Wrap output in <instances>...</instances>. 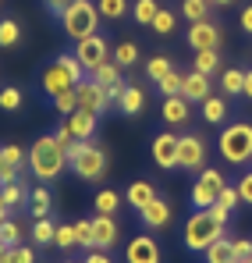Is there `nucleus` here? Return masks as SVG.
I'll return each mask as SVG.
<instances>
[{
  "mask_svg": "<svg viewBox=\"0 0 252 263\" xmlns=\"http://www.w3.org/2000/svg\"><path fill=\"white\" fill-rule=\"evenodd\" d=\"M29 167L40 181H53V178L64 175L68 167V157H64V146L53 139V135H40L29 149Z\"/></svg>",
  "mask_w": 252,
  "mask_h": 263,
  "instance_id": "f257e3e1",
  "label": "nucleus"
},
{
  "mask_svg": "<svg viewBox=\"0 0 252 263\" xmlns=\"http://www.w3.org/2000/svg\"><path fill=\"white\" fill-rule=\"evenodd\" d=\"M217 149L227 164L235 167H245L252 160V125L249 121H231L220 128V139H217Z\"/></svg>",
  "mask_w": 252,
  "mask_h": 263,
  "instance_id": "f03ea898",
  "label": "nucleus"
},
{
  "mask_svg": "<svg viewBox=\"0 0 252 263\" xmlns=\"http://www.w3.org/2000/svg\"><path fill=\"white\" fill-rule=\"evenodd\" d=\"M224 228L220 220H213L210 210H192L185 220V249L188 253H206L217 238H224Z\"/></svg>",
  "mask_w": 252,
  "mask_h": 263,
  "instance_id": "7ed1b4c3",
  "label": "nucleus"
},
{
  "mask_svg": "<svg viewBox=\"0 0 252 263\" xmlns=\"http://www.w3.org/2000/svg\"><path fill=\"white\" fill-rule=\"evenodd\" d=\"M64 157H68V167L82 181H100L107 175V153L96 142H71L64 149Z\"/></svg>",
  "mask_w": 252,
  "mask_h": 263,
  "instance_id": "20e7f679",
  "label": "nucleus"
},
{
  "mask_svg": "<svg viewBox=\"0 0 252 263\" xmlns=\"http://www.w3.org/2000/svg\"><path fill=\"white\" fill-rule=\"evenodd\" d=\"M61 29H64V36L75 40V43L85 40V36H96V29H100V7H96L92 0H75V4L64 11Z\"/></svg>",
  "mask_w": 252,
  "mask_h": 263,
  "instance_id": "39448f33",
  "label": "nucleus"
},
{
  "mask_svg": "<svg viewBox=\"0 0 252 263\" xmlns=\"http://www.w3.org/2000/svg\"><path fill=\"white\" fill-rule=\"evenodd\" d=\"M224 185H227V181H224V171H217V167L199 171L196 181H192V192H188L192 210H206V206H213V203L220 199V189H224Z\"/></svg>",
  "mask_w": 252,
  "mask_h": 263,
  "instance_id": "423d86ee",
  "label": "nucleus"
},
{
  "mask_svg": "<svg viewBox=\"0 0 252 263\" xmlns=\"http://www.w3.org/2000/svg\"><path fill=\"white\" fill-rule=\"evenodd\" d=\"M210 157V146L203 135H178V167L181 171H203Z\"/></svg>",
  "mask_w": 252,
  "mask_h": 263,
  "instance_id": "0eeeda50",
  "label": "nucleus"
},
{
  "mask_svg": "<svg viewBox=\"0 0 252 263\" xmlns=\"http://www.w3.org/2000/svg\"><path fill=\"white\" fill-rule=\"evenodd\" d=\"M75 96H79V110L82 114H107V107H110V96H107V89L100 86V82H92V75H85L82 82L75 86Z\"/></svg>",
  "mask_w": 252,
  "mask_h": 263,
  "instance_id": "6e6552de",
  "label": "nucleus"
},
{
  "mask_svg": "<svg viewBox=\"0 0 252 263\" xmlns=\"http://www.w3.org/2000/svg\"><path fill=\"white\" fill-rule=\"evenodd\" d=\"M75 57H79V64L85 68V75L89 71H96L103 61H110V43L96 32V36H85V40H79L75 43Z\"/></svg>",
  "mask_w": 252,
  "mask_h": 263,
  "instance_id": "1a4fd4ad",
  "label": "nucleus"
},
{
  "mask_svg": "<svg viewBox=\"0 0 252 263\" xmlns=\"http://www.w3.org/2000/svg\"><path fill=\"white\" fill-rule=\"evenodd\" d=\"M149 157L160 171H174L178 167V135L174 132H157L149 142Z\"/></svg>",
  "mask_w": 252,
  "mask_h": 263,
  "instance_id": "9d476101",
  "label": "nucleus"
},
{
  "mask_svg": "<svg viewBox=\"0 0 252 263\" xmlns=\"http://www.w3.org/2000/svg\"><path fill=\"white\" fill-rule=\"evenodd\" d=\"M185 43L192 46L196 53H199V50H217V46H220V25L210 22V18L192 22V29L185 32Z\"/></svg>",
  "mask_w": 252,
  "mask_h": 263,
  "instance_id": "9b49d317",
  "label": "nucleus"
},
{
  "mask_svg": "<svg viewBox=\"0 0 252 263\" xmlns=\"http://www.w3.org/2000/svg\"><path fill=\"white\" fill-rule=\"evenodd\" d=\"M125 260L128 263H160V246H157V238H153L149 231L135 235V238L128 242V249H125Z\"/></svg>",
  "mask_w": 252,
  "mask_h": 263,
  "instance_id": "f8f14e48",
  "label": "nucleus"
},
{
  "mask_svg": "<svg viewBox=\"0 0 252 263\" xmlns=\"http://www.w3.org/2000/svg\"><path fill=\"white\" fill-rule=\"evenodd\" d=\"M118 238H121L118 220L110 217V214H92V242H96V249L110 253V249L118 246Z\"/></svg>",
  "mask_w": 252,
  "mask_h": 263,
  "instance_id": "ddd939ff",
  "label": "nucleus"
},
{
  "mask_svg": "<svg viewBox=\"0 0 252 263\" xmlns=\"http://www.w3.org/2000/svg\"><path fill=\"white\" fill-rule=\"evenodd\" d=\"M40 89H43V96H46V100H53V96H61L64 89H75V82H71V75L53 61V64H46V68H43Z\"/></svg>",
  "mask_w": 252,
  "mask_h": 263,
  "instance_id": "4468645a",
  "label": "nucleus"
},
{
  "mask_svg": "<svg viewBox=\"0 0 252 263\" xmlns=\"http://www.w3.org/2000/svg\"><path fill=\"white\" fill-rule=\"evenodd\" d=\"M139 220H142V228H149V231H167L170 228V203L157 196L149 206L139 210Z\"/></svg>",
  "mask_w": 252,
  "mask_h": 263,
  "instance_id": "2eb2a0df",
  "label": "nucleus"
},
{
  "mask_svg": "<svg viewBox=\"0 0 252 263\" xmlns=\"http://www.w3.org/2000/svg\"><path fill=\"white\" fill-rule=\"evenodd\" d=\"M64 125L71 128V135H75L79 142H92L100 118H96V114H82V110H75V114H68V118H64Z\"/></svg>",
  "mask_w": 252,
  "mask_h": 263,
  "instance_id": "dca6fc26",
  "label": "nucleus"
},
{
  "mask_svg": "<svg viewBox=\"0 0 252 263\" xmlns=\"http://www.w3.org/2000/svg\"><path fill=\"white\" fill-rule=\"evenodd\" d=\"M210 75H199V71H188L185 75V86H181V96L188 100V103H203L206 96H213L210 92Z\"/></svg>",
  "mask_w": 252,
  "mask_h": 263,
  "instance_id": "f3484780",
  "label": "nucleus"
},
{
  "mask_svg": "<svg viewBox=\"0 0 252 263\" xmlns=\"http://www.w3.org/2000/svg\"><path fill=\"white\" fill-rule=\"evenodd\" d=\"M160 114H164L167 125H188V118H192V103H188L185 96H167Z\"/></svg>",
  "mask_w": 252,
  "mask_h": 263,
  "instance_id": "a211bd4d",
  "label": "nucleus"
},
{
  "mask_svg": "<svg viewBox=\"0 0 252 263\" xmlns=\"http://www.w3.org/2000/svg\"><path fill=\"white\" fill-rule=\"evenodd\" d=\"M157 196H160V192H157L149 181H131V185H128V192H125V203L139 214V210H142V206H149Z\"/></svg>",
  "mask_w": 252,
  "mask_h": 263,
  "instance_id": "6ab92c4d",
  "label": "nucleus"
},
{
  "mask_svg": "<svg viewBox=\"0 0 252 263\" xmlns=\"http://www.w3.org/2000/svg\"><path fill=\"white\" fill-rule=\"evenodd\" d=\"M142 103H146V92H142L139 86H131V82H128L125 92H121V103H118V110H121L125 118H139V114H142Z\"/></svg>",
  "mask_w": 252,
  "mask_h": 263,
  "instance_id": "aec40b11",
  "label": "nucleus"
},
{
  "mask_svg": "<svg viewBox=\"0 0 252 263\" xmlns=\"http://www.w3.org/2000/svg\"><path fill=\"white\" fill-rule=\"evenodd\" d=\"M0 196H4L7 210H18V206H25V203H29V185L18 178V181H11V185H0Z\"/></svg>",
  "mask_w": 252,
  "mask_h": 263,
  "instance_id": "412c9836",
  "label": "nucleus"
},
{
  "mask_svg": "<svg viewBox=\"0 0 252 263\" xmlns=\"http://www.w3.org/2000/svg\"><path fill=\"white\" fill-rule=\"evenodd\" d=\"M50 206H53V199H50V192H46L43 185L29 189V214H32V220L50 217Z\"/></svg>",
  "mask_w": 252,
  "mask_h": 263,
  "instance_id": "4be33fe9",
  "label": "nucleus"
},
{
  "mask_svg": "<svg viewBox=\"0 0 252 263\" xmlns=\"http://www.w3.org/2000/svg\"><path fill=\"white\" fill-rule=\"evenodd\" d=\"M220 89L227 96H242L245 92V71L242 68H224L220 71Z\"/></svg>",
  "mask_w": 252,
  "mask_h": 263,
  "instance_id": "5701e85b",
  "label": "nucleus"
},
{
  "mask_svg": "<svg viewBox=\"0 0 252 263\" xmlns=\"http://www.w3.org/2000/svg\"><path fill=\"white\" fill-rule=\"evenodd\" d=\"M203 118H206V125H224V121H227V100L206 96V100H203Z\"/></svg>",
  "mask_w": 252,
  "mask_h": 263,
  "instance_id": "b1692460",
  "label": "nucleus"
},
{
  "mask_svg": "<svg viewBox=\"0 0 252 263\" xmlns=\"http://www.w3.org/2000/svg\"><path fill=\"white\" fill-rule=\"evenodd\" d=\"M203 256H206V263H231V260H235V242L224 235V238H217V242H213Z\"/></svg>",
  "mask_w": 252,
  "mask_h": 263,
  "instance_id": "393cba45",
  "label": "nucleus"
},
{
  "mask_svg": "<svg viewBox=\"0 0 252 263\" xmlns=\"http://www.w3.org/2000/svg\"><path fill=\"white\" fill-rule=\"evenodd\" d=\"M118 206H121V196H118L114 189H100V192L92 196V210H96V214H110V217H114Z\"/></svg>",
  "mask_w": 252,
  "mask_h": 263,
  "instance_id": "a878e982",
  "label": "nucleus"
},
{
  "mask_svg": "<svg viewBox=\"0 0 252 263\" xmlns=\"http://www.w3.org/2000/svg\"><path fill=\"white\" fill-rule=\"evenodd\" d=\"M89 75H92V82H100L103 89H110V86L121 82V68H118L114 61H103V64H100L96 71H89Z\"/></svg>",
  "mask_w": 252,
  "mask_h": 263,
  "instance_id": "bb28decb",
  "label": "nucleus"
},
{
  "mask_svg": "<svg viewBox=\"0 0 252 263\" xmlns=\"http://www.w3.org/2000/svg\"><path fill=\"white\" fill-rule=\"evenodd\" d=\"M157 11H160V0H135V7H131V18L139 22V25H153V18H157Z\"/></svg>",
  "mask_w": 252,
  "mask_h": 263,
  "instance_id": "cd10ccee",
  "label": "nucleus"
},
{
  "mask_svg": "<svg viewBox=\"0 0 252 263\" xmlns=\"http://www.w3.org/2000/svg\"><path fill=\"white\" fill-rule=\"evenodd\" d=\"M18 43H22V25L14 18H0V46L11 50V46H18Z\"/></svg>",
  "mask_w": 252,
  "mask_h": 263,
  "instance_id": "c85d7f7f",
  "label": "nucleus"
},
{
  "mask_svg": "<svg viewBox=\"0 0 252 263\" xmlns=\"http://www.w3.org/2000/svg\"><path fill=\"white\" fill-rule=\"evenodd\" d=\"M53 61H57V64H61V68H64L68 75H71V82H75V86H79V82L85 79V68L79 64V57H75V50H64V53H61V57H53Z\"/></svg>",
  "mask_w": 252,
  "mask_h": 263,
  "instance_id": "c756f323",
  "label": "nucleus"
},
{
  "mask_svg": "<svg viewBox=\"0 0 252 263\" xmlns=\"http://www.w3.org/2000/svg\"><path fill=\"white\" fill-rule=\"evenodd\" d=\"M0 263H36V249L18 242V246H11V249L0 253Z\"/></svg>",
  "mask_w": 252,
  "mask_h": 263,
  "instance_id": "7c9ffc66",
  "label": "nucleus"
},
{
  "mask_svg": "<svg viewBox=\"0 0 252 263\" xmlns=\"http://www.w3.org/2000/svg\"><path fill=\"white\" fill-rule=\"evenodd\" d=\"M53 231H57L53 217H40V220H32V242H36V246H50V242H53Z\"/></svg>",
  "mask_w": 252,
  "mask_h": 263,
  "instance_id": "2f4dec72",
  "label": "nucleus"
},
{
  "mask_svg": "<svg viewBox=\"0 0 252 263\" xmlns=\"http://www.w3.org/2000/svg\"><path fill=\"white\" fill-rule=\"evenodd\" d=\"M118 68H131L135 61H139V46L131 43V40H125V43H118L114 46V57H110Z\"/></svg>",
  "mask_w": 252,
  "mask_h": 263,
  "instance_id": "473e14b6",
  "label": "nucleus"
},
{
  "mask_svg": "<svg viewBox=\"0 0 252 263\" xmlns=\"http://www.w3.org/2000/svg\"><path fill=\"white\" fill-rule=\"evenodd\" d=\"M96 7H100V18H107V22H121L128 14V0H100Z\"/></svg>",
  "mask_w": 252,
  "mask_h": 263,
  "instance_id": "72a5a7b5",
  "label": "nucleus"
},
{
  "mask_svg": "<svg viewBox=\"0 0 252 263\" xmlns=\"http://www.w3.org/2000/svg\"><path fill=\"white\" fill-rule=\"evenodd\" d=\"M170 71H174V64H170V57H164V53H157V57L146 61V75H149L153 82H160V79L170 75Z\"/></svg>",
  "mask_w": 252,
  "mask_h": 263,
  "instance_id": "f704fd0d",
  "label": "nucleus"
},
{
  "mask_svg": "<svg viewBox=\"0 0 252 263\" xmlns=\"http://www.w3.org/2000/svg\"><path fill=\"white\" fill-rule=\"evenodd\" d=\"M217 68H220L217 50H199V53H196V68H192V71H199V75H213Z\"/></svg>",
  "mask_w": 252,
  "mask_h": 263,
  "instance_id": "c9c22d12",
  "label": "nucleus"
},
{
  "mask_svg": "<svg viewBox=\"0 0 252 263\" xmlns=\"http://www.w3.org/2000/svg\"><path fill=\"white\" fill-rule=\"evenodd\" d=\"M210 7H213L210 0H185V4H181V14H185L188 22H203Z\"/></svg>",
  "mask_w": 252,
  "mask_h": 263,
  "instance_id": "e433bc0d",
  "label": "nucleus"
},
{
  "mask_svg": "<svg viewBox=\"0 0 252 263\" xmlns=\"http://www.w3.org/2000/svg\"><path fill=\"white\" fill-rule=\"evenodd\" d=\"M157 86H160V92H164V100H167V96H181L185 75H181V71H170V75H164V79H160Z\"/></svg>",
  "mask_w": 252,
  "mask_h": 263,
  "instance_id": "4c0bfd02",
  "label": "nucleus"
},
{
  "mask_svg": "<svg viewBox=\"0 0 252 263\" xmlns=\"http://www.w3.org/2000/svg\"><path fill=\"white\" fill-rule=\"evenodd\" d=\"M75 238H79V246H82L85 253H89V249H96V242H92V217L75 220Z\"/></svg>",
  "mask_w": 252,
  "mask_h": 263,
  "instance_id": "58836bf2",
  "label": "nucleus"
},
{
  "mask_svg": "<svg viewBox=\"0 0 252 263\" xmlns=\"http://www.w3.org/2000/svg\"><path fill=\"white\" fill-rule=\"evenodd\" d=\"M18 242H22V228L7 217L4 224H0V246H4V249H11V246H18Z\"/></svg>",
  "mask_w": 252,
  "mask_h": 263,
  "instance_id": "ea45409f",
  "label": "nucleus"
},
{
  "mask_svg": "<svg viewBox=\"0 0 252 263\" xmlns=\"http://www.w3.org/2000/svg\"><path fill=\"white\" fill-rule=\"evenodd\" d=\"M22 100H25V96H22V89H18V86H4V89H0V110H18Z\"/></svg>",
  "mask_w": 252,
  "mask_h": 263,
  "instance_id": "a19ab883",
  "label": "nucleus"
},
{
  "mask_svg": "<svg viewBox=\"0 0 252 263\" xmlns=\"http://www.w3.org/2000/svg\"><path fill=\"white\" fill-rule=\"evenodd\" d=\"M50 103H53L61 114H75V110H79V96H75V89H64V92H61V96H53Z\"/></svg>",
  "mask_w": 252,
  "mask_h": 263,
  "instance_id": "79ce46f5",
  "label": "nucleus"
},
{
  "mask_svg": "<svg viewBox=\"0 0 252 263\" xmlns=\"http://www.w3.org/2000/svg\"><path fill=\"white\" fill-rule=\"evenodd\" d=\"M0 160H4L7 167H22V160H25V149H22L18 142H7V146H0Z\"/></svg>",
  "mask_w": 252,
  "mask_h": 263,
  "instance_id": "37998d69",
  "label": "nucleus"
},
{
  "mask_svg": "<svg viewBox=\"0 0 252 263\" xmlns=\"http://www.w3.org/2000/svg\"><path fill=\"white\" fill-rule=\"evenodd\" d=\"M157 36H167L170 29H174V11H167V7H160L157 11V18H153V25H149Z\"/></svg>",
  "mask_w": 252,
  "mask_h": 263,
  "instance_id": "c03bdc74",
  "label": "nucleus"
},
{
  "mask_svg": "<svg viewBox=\"0 0 252 263\" xmlns=\"http://www.w3.org/2000/svg\"><path fill=\"white\" fill-rule=\"evenodd\" d=\"M53 242H57L61 249H71V246H79V238H75V224H57V231H53Z\"/></svg>",
  "mask_w": 252,
  "mask_h": 263,
  "instance_id": "a18cd8bd",
  "label": "nucleus"
},
{
  "mask_svg": "<svg viewBox=\"0 0 252 263\" xmlns=\"http://www.w3.org/2000/svg\"><path fill=\"white\" fill-rule=\"evenodd\" d=\"M217 203H220V206H227V210L235 214V206L242 203V196H238V185H224V189H220V199H217Z\"/></svg>",
  "mask_w": 252,
  "mask_h": 263,
  "instance_id": "49530a36",
  "label": "nucleus"
},
{
  "mask_svg": "<svg viewBox=\"0 0 252 263\" xmlns=\"http://www.w3.org/2000/svg\"><path fill=\"white\" fill-rule=\"evenodd\" d=\"M238 196H242V203L252 206V171H245V175L238 178Z\"/></svg>",
  "mask_w": 252,
  "mask_h": 263,
  "instance_id": "de8ad7c7",
  "label": "nucleus"
},
{
  "mask_svg": "<svg viewBox=\"0 0 252 263\" xmlns=\"http://www.w3.org/2000/svg\"><path fill=\"white\" fill-rule=\"evenodd\" d=\"M43 4H46V11H50V14H53V18L61 22V18H64V11H68V7H71L75 0H43Z\"/></svg>",
  "mask_w": 252,
  "mask_h": 263,
  "instance_id": "09e8293b",
  "label": "nucleus"
},
{
  "mask_svg": "<svg viewBox=\"0 0 252 263\" xmlns=\"http://www.w3.org/2000/svg\"><path fill=\"white\" fill-rule=\"evenodd\" d=\"M53 139H57V142H61V146H64V149H68V146H71V142H79V139H75V135H71V128H68V125H64V121H61V125H57V128H53Z\"/></svg>",
  "mask_w": 252,
  "mask_h": 263,
  "instance_id": "8fccbe9b",
  "label": "nucleus"
},
{
  "mask_svg": "<svg viewBox=\"0 0 252 263\" xmlns=\"http://www.w3.org/2000/svg\"><path fill=\"white\" fill-rule=\"evenodd\" d=\"M235 242V256L238 260H249L252 256V238H231Z\"/></svg>",
  "mask_w": 252,
  "mask_h": 263,
  "instance_id": "3c124183",
  "label": "nucleus"
},
{
  "mask_svg": "<svg viewBox=\"0 0 252 263\" xmlns=\"http://www.w3.org/2000/svg\"><path fill=\"white\" fill-rule=\"evenodd\" d=\"M11 181H18V167H7V164H0V185H11Z\"/></svg>",
  "mask_w": 252,
  "mask_h": 263,
  "instance_id": "603ef678",
  "label": "nucleus"
},
{
  "mask_svg": "<svg viewBox=\"0 0 252 263\" xmlns=\"http://www.w3.org/2000/svg\"><path fill=\"white\" fill-rule=\"evenodd\" d=\"M125 86H128V82H125V79H121L118 86H110V89H107V96H110V103H114V107L121 103V92H125Z\"/></svg>",
  "mask_w": 252,
  "mask_h": 263,
  "instance_id": "864d4df0",
  "label": "nucleus"
},
{
  "mask_svg": "<svg viewBox=\"0 0 252 263\" xmlns=\"http://www.w3.org/2000/svg\"><path fill=\"white\" fill-rule=\"evenodd\" d=\"M85 263H114L103 249H89V256H85Z\"/></svg>",
  "mask_w": 252,
  "mask_h": 263,
  "instance_id": "5fc2aeb1",
  "label": "nucleus"
},
{
  "mask_svg": "<svg viewBox=\"0 0 252 263\" xmlns=\"http://www.w3.org/2000/svg\"><path fill=\"white\" fill-rule=\"evenodd\" d=\"M242 32H249V36H252V4L242 11Z\"/></svg>",
  "mask_w": 252,
  "mask_h": 263,
  "instance_id": "6e6d98bb",
  "label": "nucleus"
},
{
  "mask_svg": "<svg viewBox=\"0 0 252 263\" xmlns=\"http://www.w3.org/2000/svg\"><path fill=\"white\" fill-rule=\"evenodd\" d=\"M245 100H252V71H245V92H242Z\"/></svg>",
  "mask_w": 252,
  "mask_h": 263,
  "instance_id": "4d7b16f0",
  "label": "nucleus"
},
{
  "mask_svg": "<svg viewBox=\"0 0 252 263\" xmlns=\"http://www.w3.org/2000/svg\"><path fill=\"white\" fill-rule=\"evenodd\" d=\"M7 220V203H4V196H0V224Z\"/></svg>",
  "mask_w": 252,
  "mask_h": 263,
  "instance_id": "13d9d810",
  "label": "nucleus"
},
{
  "mask_svg": "<svg viewBox=\"0 0 252 263\" xmlns=\"http://www.w3.org/2000/svg\"><path fill=\"white\" fill-rule=\"evenodd\" d=\"M213 7H224V4H231V0H210Z\"/></svg>",
  "mask_w": 252,
  "mask_h": 263,
  "instance_id": "bf43d9fd",
  "label": "nucleus"
},
{
  "mask_svg": "<svg viewBox=\"0 0 252 263\" xmlns=\"http://www.w3.org/2000/svg\"><path fill=\"white\" fill-rule=\"evenodd\" d=\"M242 263H252V256H249V260H242Z\"/></svg>",
  "mask_w": 252,
  "mask_h": 263,
  "instance_id": "052dcab7",
  "label": "nucleus"
},
{
  "mask_svg": "<svg viewBox=\"0 0 252 263\" xmlns=\"http://www.w3.org/2000/svg\"><path fill=\"white\" fill-rule=\"evenodd\" d=\"M0 253H4V246H0Z\"/></svg>",
  "mask_w": 252,
  "mask_h": 263,
  "instance_id": "680f3d73",
  "label": "nucleus"
},
{
  "mask_svg": "<svg viewBox=\"0 0 252 263\" xmlns=\"http://www.w3.org/2000/svg\"><path fill=\"white\" fill-rule=\"evenodd\" d=\"M64 263H71V260H64Z\"/></svg>",
  "mask_w": 252,
  "mask_h": 263,
  "instance_id": "e2e57ef3",
  "label": "nucleus"
},
{
  "mask_svg": "<svg viewBox=\"0 0 252 263\" xmlns=\"http://www.w3.org/2000/svg\"><path fill=\"white\" fill-rule=\"evenodd\" d=\"M0 164H4V160H0Z\"/></svg>",
  "mask_w": 252,
  "mask_h": 263,
  "instance_id": "0e129e2a",
  "label": "nucleus"
}]
</instances>
